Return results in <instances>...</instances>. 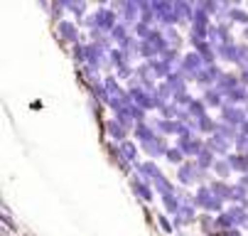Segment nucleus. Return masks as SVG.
I'll list each match as a JSON object with an SVG mask.
<instances>
[]
</instances>
